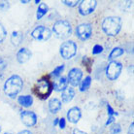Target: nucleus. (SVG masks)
Returning a JSON list of instances; mask_svg holds the SVG:
<instances>
[{"instance_id": "obj_16", "label": "nucleus", "mask_w": 134, "mask_h": 134, "mask_svg": "<svg viewBox=\"0 0 134 134\" xmlns=\"http://www.w3.org/2000/svg\"><path fill=\"white\" fill-rule=\"evenodd\" d=\"M61 101L57 98H52L49 101V110L52 114H57L61 109Z\"/></svg>"}, {"instance_id": "obj_11", "label": "nucleus", "mask_w": 134, "mask_h": 134, "mask_svg": "<svg viewBox=\"0 0 134 134\" xmlns=\"http://www.w3.org/2000/svg\"><path fill=\"white\" fill-rule=\"evenodd\" d=\"M20 120L24 125L31 127L36 124L37 116L34 112H31V111H23L20 114Z\"/></svg>"}, {"instance_id": "obj_22", "label": "nucleus", "mask_w": 134, "mask_h": 134, "mask_svg": "<svg viewBox=\"0 0 134 134\" xmlns=\"http://www.w3.org/2000/svg\"><path fill=\"white\" fill-rule=\"evenodd\" d=\"M64 68H65V66H64L63 64H61V65H59V66H57V68H54V71L52 72V74H51V75H52L53 77H54V78L59 77V76L61 75V73L63 72Z\"/></svg>"}, {"instance_id": "obj_4", "label": "nucleus", "mask_w": 134, "mask_h": 134, "mask_svg": "<svg viewBox=\"0 0 134 134\" xmlns=\"http://www.w3.org/2000/svg\"><path fill=\"white\" fill-rule=\"evenodd\" d=\"M54 35L59 39H66L72 33V26L69 21L65 20H59L54 24L53 27Z\"/></svg>"}, {"instance_id": "obj_14", "label": "nucleus", "mask_w": 134, "mask_h": 134, "mask_svg": "<svg viewBox=\"0 0 134 134\" xmlns=\"http://www.w3.org/2000/svg\"><path fill=\"white\" fill-rule=\"evenodd\" d=\"M68 81L66 77H59L53 83V90L55 91H62L67 87Z\"/></svg>"}, {"instance_id": "obj_2", "label": "nucleus", "mask_w": 134, "mask_h": 134, "mask_svg": "<svg viewBox=\"0 0 134 134\" xmlns=\"http://www.w3.org/2000/svg\"><path fill=\"white\" fill-rule=\"evenodd\" d=\"M121 19L120 17H107L102 21V30L107 36L115 37L121 29Z\"/></svg>"}, {"instance_id": "obj_27", "label": "nucleus", "mask_w": 134, "mask_h": 134, "mask_svg": "<svg viewBox=\"0 0 134 134\" xmlns=\"http://www.w3.org/2000/svg\"><path fill=\"white\" fill-rule=\"evenodd\" d=\"M106 107H107L108 115H109V116H114V115H116V116H117V115H118L117 112H115L114 109H113V108L111 107L110 104H107V106H106Z\"/></svg>"}, {"instance_id": "obj_6", "label": "nucleus", "mask_w": 134, "mask_h": 134, "mask_svg": "<svg viewBox=\"0 0 134 134\" xmlns=\"http://www.w3.org/2000/svg\"><path fill=\"white\" fill-rule=\"evenodd\" d=\"M60 55L64 59H70L77 53V44L73 41H66L60 46Z\"/></svg>"}, {"instance_id": "obj_21", "label": "nucleus", "mask_w": 134, "mask_h": 134, "mask_svg": "<svg viewBox=\"0 0 134 134\" xmlns=\"http://www.w3.org/2000/svg\"><path fill=\"white\" fill-rule=\"evenodd\" d=\"M91 85V76H87L83 81H81L80 83V91H87Z\"/></svg>"}, {"instance_id": "obj_15", "label": "nucleus", "mask_w": 134, "mask_h": 134, "mask_svg": "<svg viewBox=\"0 0 134 134\" xmlns=\"http://www.w3.org/2000/svg\"><path fill=\"white\" fill-rule=\"evenodd\" d=\"M74 96H75V91L71 87H67L64 91H62V93H61V99L64 103L70 102L74 98Z\"/></svg>"}, {"instance_id": "obj_7", "label": "nucleus", "mask_w": 134, "mask_h": 134, "mask_svg": "<svg viewBox=\"0 0 134 134\" xmlns=\"http://www.w3.org/2000/svg\"><path fill=\"white\" fill-rule=\"evenodd\" d=\"M31 36L35 40L47 41L52 36V31L47 27L43 26V25H39V26H37L36 28L33 29V31L31 32Z\"/></svg>"}, {"instance_id": "obj_12", "label": "nucleus", "mask_w": 134, "mask_h": 134, "mask_svg": "<svg viewBox=\"0 0 134 134\" xmlns=\"http://www.w3.org/2000/svg\"><path fill=\"white\" fill-rule=\"evenodd\" d=\"M82 117V111L79 107H72L67 112V120L71 124H77Z\"/></svg>"}, {"instance_id": "obj_19", "label": "nucleus", "mask_w": 134, "mask_h": 134, "mask_svg": "<svg viewBox=\"0 0 134 134\" xmlns=\"http://www.w3.org/2000/svg\"><path fill=\"white\" fill-rule=\"evenodd\" d=\"M124 53V51L122 48H120V47H116L114 48L113 50L111 51L110 54H109V57H108V58H109V60H115L117 57H120L121 55H122Z\"/></svg>"}, {"instance_id": "obj_13", "label": "nucleus", "mask_w": 134, "mask_h": 134, "mask_svg": "<svg viewBox=\"0 0 134 134\" xmlns=\"http://www.w3.org/2000/svg\"><path fill=\"white\" fill-rule=\"evenodd\" d=\"M31 52L27 48H23L17 53V60L19 63H25L31 58Z\"/></svg>"}, {"instance_id": "obj_37", "label": "nucleus", "mask_w": 134, "mask_h": 134, "mask_svg": "<svg viewBox=\"0 0 134 134\" xmlns=\"http://www.w3.org/2000/svg\"><path fill=\"white\" fill-rule=\"evenodd\" d=\"M35 3H36V4L40 3V1H39V0H35Z\"/></svg>"}, {"instance_id": "obj_25", "label": "nucleus", "mask_w": 134, "mask_h": 134, "mask_svg": "<svg viewBox=\"0 0 134 134\" xmlns=\"http://www.w3.org/2000/svg\"><path fill=\"white\" fill-rule=\"evenodd\" d=\"M103 47L101 45H95L93 48H92V54H99L103 52Z\"/></svg>"}, {"instance_id": "obj_39", "label": "nucleus", "mask_w": 134, "mask_h": 134, "mask_svg": "<svg viewBox=\"0 0 134 134\" xmlns=\"http://www.w3.org/2000/svg\"><path fill=\"white\" fill-rule=\"evenodd\" d=\"M4 134H13V133H11V132H5Z\"/></svg>"}, {"instance_id": "obj_29", "label": "nucleus", "mask_w": 134, "mask_h": 134, "mask_svg": "<svg viewBox=\"0 0 134 134\" xmlns=\"http://www.w3.org/2000/svg\"><path fill=\"white\" fill-rule=\"evenodd\" d=\"M9 2H0V9L2 11H6L7 9H9Z\"/></svg>"}, {"instance_id": "obj_33", "label": "nucleus", "mask_w": 134, "mask_h": 134, "mask_svg": "<svg viewBox=\"0 0 134 134\" xmlns=\"http://www.w3.org/2000/svg\"><path fill=\"white\" fill-rule=\"evenodd\" d=\"M133 127H134V122H131L129 129H128V134H134L133 133Z\"/></svg>"}, {"instance_id": "obj_28", "label": "nucleus", "mask_w": 134, "mask_h": 134, "mask_svg": "<svg viewBox=\"0 0 134 134\" xmlns=\"http://www.w3.org/2000/svg\"><path fill=\"white\" fill-rule=\"evenodd\" d=\"M58 125H59V127H60L61 129H64L65 126H66V120H65L64 118L59 119V121H58Z\"/></svg>"}, {"instance_id": "obj_1", "label": "nucleus", "mask_w": 134, "mask_h": 134, "mask_svg": "<svg viewBox=\"0 0 134 134\" xmlns=\"http://www.w3.org/2000/svg\"><path fill=\"white\" fill-rule=\"evenodd\" d=\"M24 87L23 79L19 75H13L8 78L4 84V92L10 98H15L18 96Z\"/></svg>"}, {"instance_id": "obj_36", "label": "nucleus", "mask_w": 134, "mask_h": 134, "mask_svg": "<svg viewBox=\"0 0 134 134\" xmlns=\"http://www.w3.org/2000/svg\"><path fill=\"white\" fill-rule=\"evenodd\" d=\"M28 2H29V1H25V0H24V1L21 0V1H20V3H23V4H26V3H28Z\"/></svg>"}, {"instance_id": "obj_17", "label": "nucleus", "mask_w": 134, "mask_h": 134, "mask_svg": "<svg viewBox=\"0 0 134 134\" xmlns=\"http://www.w3.org/2000/svg\"><path fill=\"white\" fill-rule=\"evenodd\" d=\"M18 102L20 106L28 108L33 104V97L31 95H20L18 98Z\"/></svg>"}, {"instance_id": "obj_20", "label": "nucleus", "mask_w": 134, "mask_h": 134, "mask_svg": "<svg viewBox=\"0 0 134 134\" xmlns=\"http://www.w3.org/2000/svg\"><path fill=\"white\" fill-rule=\"evenodd\" d=\"M49 11V7L46 3H40L38 9H37V13H36V18L37 20H41L42 18L48 13Z\"/></svg>"}, {"instance_id": "obj_31", "label": "nucleus", "mask_w": 134, "mask_h": 134, "mask_svg": "<svg viewBox=\"0 0 134 134\" xmlns=\"http://www.w3.org/2000/svg\"><path fill=\"white\" fill-rule=\"evenodd\" d=\"M113 122H115V117L114 116H109V118H108L107 121H106V124H105V125L107 126V125H110L111 124H113Z\"/></svg>"}, {"instance_id": "obj_10", "label": "nucleus", "mask_w": 134, "mask_h": 134, "mask_svg": "<svg viewBox=\"0 0 134 134\" xmlns=\"http://www.w3.org/2000/svg\"><path fill=\"white\" fill-rule=\"evenodd\" d=\"M82 78H83V71L80 68L75 67L69 71L68 76H67V81L72 87H77L80 85Z\"/></svg>"}, {"instance_id": "obj_26", "label": "nucleus", "mask_w": 134, "mask_h": 134, "mask_svg": "<svg viewBox=\"0 0 134 134\" xmlns=\"http://www.w3.org/2000/svg\"><path fill=\"white\" fill-rule=\"evenodd\" d=\"M63 3L66 5V6H69V7H75L77 6L78 4L80 3V1H63Z\"/></svg>"}, {"instance_id": "obj_8", "label": "nucleus", "mask_w": 134, "mask_h": 134, "mask_svg": "<svg viewBox=\"0 0 134 134\" xmlns=\"http://www.w3.org/2000/svg\"><path fill=\"white\" fill-rule=\"evenodd\" d=\"M92 34V26L91 24H81L76 27V36L82 41L87 40Z\"/></svg>"}, {"instance_id": "obj_35", "label": "nucleus", "mask_w": 134, "mask_h": 134, "mask_svg": "<svg viewBox=\"0 0 134 134\" xmlns=\"http://www.w3.org/2000/svg\"><path fill=\"white\" fill-rule=\"evenodd\" d=\"M58 121H59V119H55L54 121V125L55 126V125H58Z\"/></svg>"}, {"instance_id": "obj_9", "label": "nucleus", "mask_w": 134, "mask_h": 134, "mask_svg": "<svg viewBox=\"0 0 134 134\" xmlns=\"http://www.w3.org/2000/svg\"><path fill=\"white\" fill-rule=\"evenodd\" d=\"M97 6V1L95 0H85L80 1L79 4V13L82 16H87L90 14L93 13L95 8Z\"/></svg>"}, {"instance_id": "obj_5", "label": "nucleus", "mask_w": 134, "mask_h": 134, "mask_svg": "<svg viewBox=\"0 0 134 134\" xmlns=\"http://www.w3.org/2000/svg\"><path fill=\"white\" fill-rule=\"evenodd\" d=\"M121 70H122V65H121V62H119L117 60H112L107 65V68H106V76H107V78L109 80L115 81L120 77Z\"/></svg>"}, {"instance_id": "obj_30", "label": "nucleus", "mask_w": 134, "mask_h": 134, "mask_svg": "<svg viewBox=\"0 0 134 134\" xmlns=\"http://www.w3.org/2000/svg\"><path fill=\"white\" fill-rule=\"evenodd\" d=\"M6 67H7V62L4 60L3 58H0V72H2Z\"/></svg>"}, {"instance_id": "obj_38", "label": "nucleus", "mask_w": 134, "mask_h": 134, "mask_svg": "<svg viewBox=\"0 0 134 134\" xmlns=\"http://www.w3.org/2000/svg\"><path fill=\"white\" fill-rule=\"evenodd\" d=\"M1 127L2 126H1V120H0V132H1Z\"/></svg>"}, {"instance_id": "obj_32", "label": "nucleus", "mask_w": 134, "mask_h": 134, "mask_svg": "<svg viewBox=\"0 0 134 134\" xmlns=\"http://www.w3.org/2000/svg\"><path fill=\"white\" fill-rule=\"evenodd\" d=\"M73 134H87V132H85V131H82L80 129H78V128H75L73 130Z\"/></svg>"}, {"instance_id": "obj_3", "label": "nucleus", "mask_w": 134, "mask_h": 134, "mask_svg": "<svg viewBox=\"0 0 134 134\" xmlns=\"http://www.w3.org/2000/svg\"><path fill=\"white\" fill-rule=\"evenodd\" d=\"M34 93L40 99H47L53 92V83L48 78L44 77L37 81L34 87Z\"/></svg>"}, {"instance_id": "obj_34", "label": "nucleus", "mask_w": 134, "mask_h": 134, "mask_svg": "<svg viewBox=\"0 0 134 134\" xmlns=\"http://www.w3.org/2000/svg\"><path fill=\"white\" fill-rule=\"evenodd\" d=\"M18 134H32V132H30L29 130H23V131H20Z\"/></svg>"}, {"instance_id": "obj_18", "label": "nucleus", "mask_w": 134, "mask_h": 134, "mask_svg": "<svg viewBox=\"0 0 134 134\" xmlns=\"http://www.w3.org/2000/svg\"><path fill=\"white\" fill-rule=\"evenodd\" d=\"M24 39V34L20 31H13V33L11 35V42L15 47H17L19 45H20V43L23 42Z\"/></svg>"}, {"instance_id": "obj_24", "label": "nucleus", "mask_w": 134, "mask_h": 134, "mask_svg": "<svg viewBox=\"0 0 134 134\" xmlns=\"http://www.w3.org/2000/svg\"><path fill=\"white\" fill-rule=\"evenodd\" d=\"M7 36V31L5 29V27L3 26V24H0V43H2L5 38Z\"/></svg>"}, {"instance_id": "obj_23", "label": "nucleus", "mask_w": 134, "mask_h": 134, "mask_svg": "<svg viewBox=\"0 0 134 134\" xmlns=\"http://www.w3.org/2000/svg\"><path fill=\"white\" fill-rule=\"evenodd\" d=\"M121 131V124H114L110 129L111 134H120Z\"/></svg>"}]
</instances>
